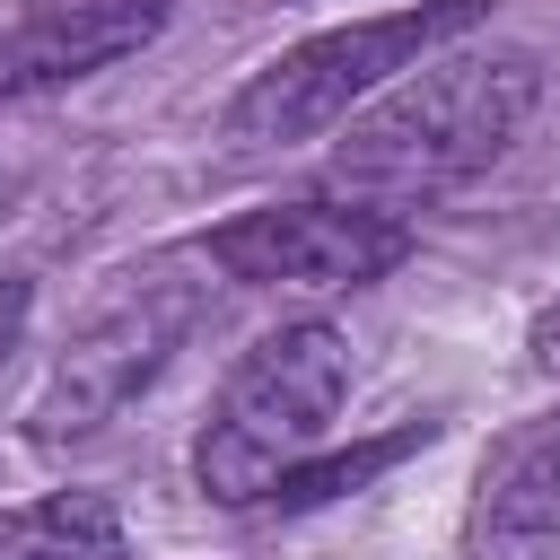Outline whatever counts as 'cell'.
Listing matches in <instances>:
<instances>
[{
	"instance_id": "5b68a950",
	"label": "cell",
	"mask_w": 560,
	"mask_h": 560,
	"mask_svg": "<svg viewBox=\"0 0 560 560\" xmlns=\"http://www.w3.org/2000/svg\"><path fill=\"white\" fill-rule=\"evenodd\" d=\"M411 254V219L324 192V201H271L210 236V262L245 289H368Z\"/></svg>"
},
{
	"instance_id": "ba28073f",
	"label": "cell",
	"mask_w": 560,
	"mask_h": 560,
	"mask_svg": "<svg viewBox=\"0 0 560 560\" xmlns=\"http://www.w3.org/2000/svg\"><path fill=\"white\" fill-rule=\"evenodd\" d=\"M0 560H122V508L105 490H44L0 516Z\"/></svg>"
},
{
	"instance_id": "9c48e42d",
	"label": "cell",
	"mask_w": 560,
	"mask_h": 560,
	"mask_svg": "<svg viewBox=\"0 0 560 560\" xmlns=\"http://www.w3.org/2000/svg\"><path fill=\"white\" fill-rule=\"evenodd\" d=\"M429 438V420H411V429H394V438H376V446H350V455H332V464H298L289 481H280V499L271 508H315V499H341V490H359L368 472H385L394 455H411Z\"/></svg>"
},
{
	"instance_id": "3957f363",
	"label": "cell",
	"mask_w": 560,
	"mask_h": 560,
	"mask_svg": "<svg viewBox=\"0 0 560 560\" xmlns=\"http://www.w3.org/2000/svg\"><path fill=\"white\" fill-rule=\"evenodd\" d=\"M481 18H490V0H411V9H385V18L324 26V35L289 44L280 61H262L228 96V140L236 149H289V140H315V131H341L368 96H385L402 70H420L429 52L472 35Z\"/></svg>"
},
{
	"instance_id": "52a82bcc",
	"label": "cell",
	"mask_w": 560,
	"mask_h": 560,
	"mask_svg": "<svg viewBox=\"0 0 560 560\" xmlns=\"http://www.w3.org/2000/svg\"><path fill=\"white\" fill-rule=\"evenodd\" d=\"M158 26H166V0H61V9H35L26 26L0 35V105L79 88V79L114 70L122 52H140Z\"/></svg>"
},
{
	"instance_id": "7a4b0ae2",
	"label": "cell",
	"mask_w": 560,
	"mask_h": 560,
	"mask_svg": "<svg viewBox=\"0 0 560 560\" xmlns=\"http://www.w3.org/2000/svg\"><path fill=\"white\" fill-rule=\"evenodd\" d=\"M341 394H350V341H341L332 324L306 315V324L262 332V341L228 368V385H219V402H210V420H201L192 481H201L219 508H262V499H280V481H289L298 464H315V446L332 438Z\"/></svg>"
},
{
	"instance_id": "8992f818",
	"label": "cell",
	"mask_w": 560,
	"mask_h": 560,
	"mask_svg": "<svg viewBox=\"0 0 560 560\" xmlns=\"http://www.w3.org/2000/svg\"><path fill=\"white\" fill-rule=\"evenodd\" d=\"M464 560H560V411L516 420L472 481Z\"/></svg>"
},
{
	"instance_id": "277c9868",
	"label": "cell",
	"mask_w": 560,
	"mask_h": 560,
	"mask_svg": "<svg viewBox=\"0 0 560 560\" xmlns=\"http://www.w3.org/2000/svg\"><path fill=\"white\" fill-rule=\"evenodd\" d=\"M210 262V254H201ZM201 262L192 254H158V262H131L96 306H88V324L70 332V350H61V368H52V385L35 394V446H70V438H88V429H105L140 385H158V368L184 350V332L201 324V306H210V280H201Z\"/></svg>"
},
{
	"instance_id": "6da1fadb",
	"label": "cell",
	"mask_w": 560,
	"mask_h": 560,
	"mask_svg": "<svg viewBox=\"0 0 560 560\" xmlns=\"http://www.w3.org/2000/svg\"><path fill=\"white\" fill-rule=\"evenodd\" d=\"M542 105V61L499 44V52H429L411 79H394L385 96H368L341 140L324 184L376 210H420L455 184H472L481 166H499L516 149V131Z\"/></svg>"
},
{
	"instance_id": "8fae6325",
	"label": "cell",
	"mask_w": 560,
	"mask_h": 560,
	"mask_svg": "<svg viewBox=\"0 0 560 560\" xmlns=\"http://www.w3.org/2000/svg\"><path fill=\"white\" fill-rule=\"evenodd\" d=\"M525 350H534V368H542V376L560 385V298H551V306L534 315V332H525Z\"/></svg>"
},
{
	"instance_id": "30bf717a",
	"label": "cell",
	"mask_w": 560,
	"mask_h": 560,
	"mask_svg": "<svg viewBox=\"0 0 560 560\" xmlns=\"http://www.w3.org/2000/svg\"><path fill=\"white\" fill-rule=\"evenodd\" d=\"M26 306H35V289H26V280H0V368H9L18 332H26Z\"/></svg>"
}]
</instances>
